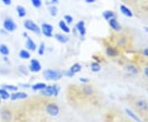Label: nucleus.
I'll return each mask as SVG.
<instances>
[{
	"instance_id": "obj_6",
	"label": "nucleus",
	"mask_w": 148,
	"mask_h": 122,
	"mask_svg": "<svg viewBox=\"0 0 148 122\" xmlns=\"http://www.w3.org/2000/svg\"><path fill=\"white\" fill-rule=\"evenodd\" d=\"M41 65H40V62L36 60V59H32L31 61V63H30V66H29V69L32 72H34V73H37L39 71L41 70Z\"/></svg>"
},
{
	"instance_id": "obj_43",
	"label": "nucleus",
	"mask_w": 148,
	"mask_h": 122,
	"mask_svg": "<svg viewBox=\"0 0 148 122\" xmlns=\"http://www.w3.org/2000/svg\"><path fill=\"white\" fill-rule=\"evenodd\" d=\"M0 103H1V98H0Z\"/></svg>"
},
{
	"instance_id": "obj_12",
	"label": "nucleus",
	"mask_w": 148,
	"mask_h": 122,
	"mask_svg": "<svg viewBox=\"0 0 148 122\" xmlns=\"http://www.w3.org/2000/svg\"><path fill=\"white\" fill-rule=\"evenodd\" d=\"M26 46H27V48L28 50H30V51H32V52H34V51H36V43L34 42V40L32 39V38L30 37H27V43H26Z\"/></svg>"
},
{
	"instance_id": "obj_40",
	"label": "nucleus",
	"mask_w": 148,
	"mask_h": 122,
	"mask_svg": "<svg viewBox=\"0 0 148 122\" xmlns=\"http://www.w3.org/2000/svg\"><path fill=\"white\" fill-rule=\"evenodd\" d=\"M66 75H67L68 76H69V77H72V76H73V75H74L73 74V73H72L71 71H70V70H69V71H68V72L66 73Z\"/></svg>"
},
{
	"instance_id": "obj_4",
	"label": "nucleus",
	"mask_w": 148,
	"mask_h": 122,
	"mask_svg": "<svg viewBox=\"0 0 148 122\" xmlns=\"http://www.w3.org/2000/svg\"><path fill=\"white\" fill-rule=\"evenodd\" d=\"M45 111L51 117H56L59 113V107L55 103H48L45 106Z\"/></svg>"
},
{
	"instance_id": "obj_29",
	"label": "nucleus",
	"mask_w": 148,
	"mask_h": 122,
	"mask_svg": "<svg viewBox=\"0 0 148 122\" xmlns=\"http://www.w3.org/2000/svg\"><path fill=\"white\" fill-rule=\"evenodd\" d=\"M83 93L86 95H91L93 94V89H92V88L90 86L86 85L83 88Z\"/></svg>"
},
{
	"instance_id": "obj_30",
	"label": "nucleus",
	"mask_w": 148,
	"mask_h": 122,
	"mask_svg": "<svg viewBox=\"0 0 148 122\" xmlns=\"http://www.w3.org/2000/svg\"><path fill=\"white\" fill-rule=\"evenodd\" d=\"M45 43H41L40 44L39 48H38V53H39V55L42 56L43 54L45 53Z\"/></svg>"
},
{
	"instance_id": "obj_9",
	"label": "nucleus",
	"mask_w": 148,
	"mask_h": 122,
	"mask_svg": "<svg viewBox=\"0 0 148 122\" xmlns=\"http://www.w3.org/2000/svg\"><path fill=\"white\" fill-rule=\"evenodd\" d=\"M119 10L121 12V13L123 15H124L127 17H132L133 16V13H132V10L130 8H128L127 6L122 4L119 7Z\"/></svg>"
},
{
	"instance_id": "obj_7",
	"label": "nucleus",
	"mask_w": 148,
	"mask_h": 122,
	"mask_svg": "<svg viewBox=\"0 0 148 122\" xmlns=\"http://www.w3.org/2000/svg\"><path fill=\"white\" fill-rule=\"evenodd\" d=\"M108 22H109V26H110V28L113 30H114L115 32H119L122 30L121 25L119 24V21H117L116 17L112 18L110 20H109Z\"/></svg>"
},
{
	"instance_id": "obj_16",
	"label": "nucleus",
	"mask_w": 148,
	"mask_h": 122,
	"mask_svg": "<svg viewBox=\"0 0 148 122\" xmlns=\"http://www.w3.org/2000/svg\"><path fill=\"white\" fill-rule=\"evenodd\" d=\"M126 70H127V72H129V73H131L132 75H137L139 72V70L138 69V67L136 66L132 65V64L127 65L126 66Z\"/></svg>"
},
{
	"instance_id": "obj_2",
	"label": "nucleus",
	"mask_w": 148,
	"mask_h": 122,
	"mask_svg": "<svg viewBox=\"0 0 148 122\" xmlns=\"http://www.w3.org/2000/svg\"><path fill=\"white\" fill-rule=\"evenodd\" d=\"M24 27L27 29V30L34 32L36 35H40L41 33L40 27L39 26L36 22H34V21L30 20V19L26 20V21H24Z\"/></svg>"
},
{
	"instance_id": "obj_18",
	"label": "nucleus",
	"mask_w": 148,
	"mask_h": 122,
	"mask_svg": "<svg viewBox=\"0 0 148 122\" xmlns=\"http://www.w3.org/2000/svg\"><path fill=\"white\" fill-rule=\"evenodd\" d=\"M19 57L21 59L27 60V59L31 58V53H29V51H27L26 49H21L19 53Z\"/></svg>"
},
{
	"instance_id": "obj_32",
	"label": "nucleus",
	"mask_w": 148,
	"mask_h": 122,
	"mask_svg": "<svg viewBox=\"0 0 148 122\" xmlns=\"http://www.w3.org/2000/svg\"><path fill=\"white\" fill-rule=\"evenodd\" d=\"M31 1H32V5L36 8H39L42 6V1L41 0H31Z\"/></svg>"
},
{
	"instance_id": "obj_24",
	"label": "nucleus",
	"mask_w": 148,
	"mask_h": 122,
	"mask_svg": "<svg viewBox=\"0 0 148 122\" xmlns=\"http://www.w3.org/2000/svg\"><path fill=\"white\" fill-rule=\"evenodd\" d=\"M127 43V39L125 36H121V37H119L117 39V44H118V46H119V47L126 46Z\"/></svg>"
},
{
	"instance_id": "obj_33",
	"label": "nucleus",
	"mask_w": 148,
	"mask_h": 122,
	"mask_svg": "<svg viewBox=\"0 0 148 122\" xmlns=\"http://www.w3.org/2000/svg\"><path fill=\"white\" fill-rule=\"evenodd\" d=\"M64 21L67 24H71L73 21V17L71 16V15H65L64 16Z\"/></svg>"
},
{
	"instance_id": "obj_14",
	"label": "nucleus",
	"mask_w": 148,
	"mask_h": 122,
	"mask_svg": "<svg viewBox=\"0 0 148 122\" xmlns=\"http://www.w3.org/2000/svg\"><path fill=\"white\" fill-rule=\"evenodd\" d=\"M54 37H55L57 41H58L59 43H66L69 41V38L67 37L66 35H63V34L57 33V34H55Z\"/></svg>"
},
{
	"instance_id": "obj_19",
	"label": "nucleus",
	"mask_w": 148,
	"mask_h": 122,
	"mask_svg": "<svg viewBox=\"0 0 148 122\" xmlns=\"http://www.w3.org/2000/svg\"><path fill=\"white\" fill-rule=\"evenodd\" d=\"M81 70H82V66H81L79 63H75L71 66V68H70L69 70H70L73 74L75 75L77 74V73H78V72H80Z\"/></svg>"
},
{
	"instance_id": "obj_28",
	"label": "nucleus",
	"mask_w": 148,
	"mask_h": 122,
	"mask_svg": "<svg viewBox=\"0 0 148 122\" xmlns=\"http://www.w3.org/2000/svg\"><path fill=\"white\" fill-rule=\"evenodd\" d=\"M137 105H138L140 108H142V109H147L148 108V104L147 102L145 101V100H139V101L137 102Z\"/></svg>"
},
{
	"instance_id": "obj_34",
	"label": "nucleus",
	"mask_w": 148,
	"mask_h": 122,
	"mask_svg": "<svg viewBox=\"0 0 148 122\" xmlns=\"http://www.w3.org/2000/svg\"><path fill=\"white\" fill-rule=\"evenodd\" d=\"M53 92H54V95L53 96H58V92H59V88H58L57 85H53Z\"/></svg>"
},
{
	"instance_id": "obj_20",
	"label": "nucleus",
	"mask_w": 148,
	"mask_h": 122,
	"mask_svg": "<svg viewBox=\"0 0 148 122\" xmlns=\"http://www.w3.org/2000/svg\"><path fill=\"white\" fill-rule=\"evenodd\" d=\"M16 10V12H17V15H18L19 17H24V16L27 15V11H26V9L22 6H17Z\"/></svg>"
},
{
	"instance_id": "obj_10",
	"label": "nucleus",
	"mask_w": 148,
	"mask_h": 122,
	"mask_svg": "<svg viewBox=\"0 0 148 122\" xmlns=\"http://www.w3.org/2000/svg\"><path fill=\"white\" fill-rule=\"evenodd\" d=\"M106 53L107 56H109L110 58H114V57H117L119 55V51L117 50L116 48H114L113 46H108L106 48Z\"/></svg>"
},
{
	"instance_id": "obj_5",
	"label": "nucleus",
	"mask_w": 148,
	"mask_h": 122,
	"mask_svg": "<svg viewBox=\"0 0 148 122\" xmlns=\"http://www.w3.org/2000/svg\"><path fill=\"white\" fill-rule=\"evenodd\" d=\"M3 26L4 30L8 32H13L14 30H16V23L10 18H6L3 21Z\"/></svg>"
},
{
	"instance_id": "obj_26",
	"label": "nucleus",
	"mask_w": 148,
	"mask_h": 122,
	"mask_svg": "<svg viewBox=\"0 0 148 122\" xmlns=\"http://www.w3.org/2000/svg\"><path fill=\"white\" fill-rule=\"evenodd\" d=\"M3 89H5L6 90L8 91H12V92H16L17 89H18V88L15 86V85H4L2 86Z\"/></svg>"
},
{
	"instance_id": "obj_37",
	"label": "nucleus",
	"mask_w": 148,
	"mask_h": 122,
	"mask_svg": "<svg viewBox=\"0 0 148 122\" xmlns=\"http://www.w3.org/2000/svg\"><path fill=\"white\" fill-rule=\"evenodd\" d=\"M2 2L5 4V5H10L12 3V0H2Z\"/></svg>"
},
{
	"instance_id": "obj_22",
	"label": "nucleus",
	"mask_w": 148,
	"mask_h": 122,
	"mask_svg": "<svg viewBox=\"0 0 148 122\" xmlns=\"http://www.w3.org/2000/svg\"><path fill=\"white\" fill-rule=\"evenodd\" d=\"M46 86H47V85H45V83H36V84L32 85V89L35 91L42 90V89H44Z\"/></svg>"
},
{
	"instance_id": "obj_36",
	"label": "nucleus",
	"mask_w": 148,
	"mask_h": 122,
	"mask_svg": "<svg viewBox=\"0 0 148 122\" xmlns=\"http://www.w3.org/2000/svg\"><path fill=\"white\" fill-rule=\"evenodd\" d=\"M19 70H21V72H22L23 74H25V75L28 74V73H27V69H26V67H24L23 66H20V67H19Z\"/></svg>"
},
{
	"instance_id": "obj_35",
	"label": "nucleus",
	"mask_w": 148,
	"mask_h": 122,
	"mask_svg": "<svg viewBox=\"0 0 148 122\" xmlns=\"http://www.w3.org/2000/svg\"><path fill=\"white\" fill-rule=\"evenodd\" d=\"M142 54H143L144 57L148 58V46L147 47H146L145 48H143V51H142Z\"/></svg>"
},
{
	"instance_id": "obj_39",
	"label": "nucleus",
	"mask_w": 148,
	"mask_h": 122,
	"mask_svg": "<svg viewBox=\"0 0 148 122\" xmlns=\"http://www.w3.org/2000/svg\"><path fill=\"white\" fill-rule=\"evenodd\" d=\"M144 74H145V75L148 78V66H146V67L144 68Z\"/></svg>"
},
{
	"instance_id": "obj_31",
	"label": "nucleus",
	"mask_w": 148,
	"mask_h": 122,
	"mask_svg": "<svg viewBox=\"0 0 148 122\" xmlns=\"http://www.w3.org/2000/svg\"><path fill=\"white\" fill-rule=\"evenodd\" d=\"M49 12H50V14H51V16H55L57 15V13H58V8H57V7L56 6H51L50 7H49Z\"/></svg>"
},
{
	"instance_id": "obj_41",
	"label": "nucleus",
	"mask_w": 148,
	"mask_h": 122,
	"mask_svg": "<svg viewBox=\"0 0 148 122\" xmlns=\"http://www.w3.org/2000/svg\"><path fill=\"white\" fill-rule=\"evenodd\" d=\"M85 2L87 3H95V0H85Z\"/></svg>"
},
{
	"instance_id": "obj_21",
	"label": "nucleus",
	"mask_w": 148,
	"mask_h": 122,
	"mask_svg": "<svg viewBox=\"0 0 148 122\" xmlns=\"http://www.w3.org/2000/svg\"><path fill=\"white\" fill-rule=\"evenodd\" d=\"M0 53L2 55H3L4 57H7L9 55L10 51H9V48H8V46L5 44H1L0 45Z\"/></svg>"
},
{
	"instance_id": "obj_25",
	"label": "nucleus",
	"mask_w": 148,
	"mask_h": 122,
	"mask_svg": "<svg viewBox=\"0 0 148 122\" xmlns=\"http://www.w3.org/2000/svg\"><path fill=\"white\" fill-rule=\"evenodd\" d=\"M90 69L93 72H99L101 69V66L98 62H92L90 64Z\"/></svg>"
},
{
	"instance_id": "obj_27",
	"label": "nucleus",
	"mask_w": 148,
	"mask_h": 122,
	"mask_svg": "<svg viewBox=\"0 0 148 122\" xmlns=\"http://www.w3.org/2000/svg\"><path fill=\"white\" fill-rule=\"evenodd\" d=\"M125 111H126V113H127V115H128L129 117H131L132 119H133V120H134L135 121H136V122H142V121H141V120H140V119H139V118H138V117H137V116H136V115H135V114H134V113H133L132 111H130L129 109H126Z\"/></svg>"
},
{
	"instance_id": "obj_8",
	"label": "nucleus",
	"mask_w": 148,
	"mask_h": 122,
	"mask_svg": "<svg viewBox=\"0 0 148 122\" xmlns=\"http://www.w3.org/2000/svg\"><path fill=\"white\" fill-rule=\"evenodd\" d=\"M27 97H28L27 94L24 92H15L10 95L11 99L12 101L18 100V99H25V98H27Z\"/></svg>"
},
{
	"instance_id": "obj_1",
	"label": "nucleus",
	"mask_w": 148,
	"mask_h": 122,
	"mask_svg": "<svg viewBox=\"0 0 148 122\" xmlns=\"http://www.w3.org/2000/svg\"><path fill=\"white\" fill-rule=\"evenodd\" d=\"M43 76L45 77V79H46L47 80H59L62 79L63 77V74L61 72H59L58 70L52 69H48L45 70L43 73Z\"/></svg>"
},
{
	"instance_id": "obj_23",
	"label": "nucleus",
	"mask_w": 148,
	"mask_h": 122,
	"mask_svg": "<svg viewBox=\"0 0 148 122\" xmlns=\"http://www.w3.org/2000/svg\"><path fill=\"white\" fill-rule=\"evenodd\" d=\"M0 98H1V99L7 100V99H8L10 98V94L8 92V90H6L5 89H3V88H2L0 89Z\"/></svg>"
},
{
	"instance_id": "obj_3",
	"label": "nucleus",
	"mask_w": 148,
	"mask_h": 122,
	"mask_svg": "<svg viewBox=\"0 0 148 122\" xmlns=\"http://www.w3.org/2000/svg\"><path fill=\"white\" fill-rule=\"evenodd\" d=\"M40 30H41V33L45 37L50 38L53 36V27L52 25L49 23H43L40 27Z\"/></svg>"
},
{
	"instance_id": "obj_13",
	"label": "nucleus",
	"mask_w": 148,
	"mask_h": 122,
	"mask_svg": "<svg viewBox=\"0 0 148 122\" xmlns=\"http://www.w3.org/2000/svg\"><path fill=\"white\" fill-rule=\"evenodd\" d=\"M40 94L42 95L45 97H52L54 95V92H53V86H46L44 89L41 90Z\"/></svg>"
},
{
	"instance_id": "obj_38",
	"label": "nucleus",
	"mask_w": 148,
	"mask_h": 122,
	"mask_svg": "<svg viewBox=\"0 0 148 122\" xmlns=\"http://www.w3.org/2000/svg\"><path fill=\"white\" fill-rule=\"evenodd\" d=\"M79 80L82 83H88L89 82V79H87V78H80Z\"/></svg>"
},
{
	"instance_id": "obj_15",
	"label": "nucleus",
	"mask_w": 148,
	"mask_h": 122,
	"mask_svg": "<svg viewBox=\"0 0 148 122\" xmlns=\"http://www.w3.org/2000/svg\"><path fill=\"white\" fill-rule=\"evenodd\" d=\"M58 26L60 28V30L66 34H69L70 32V28H69V25L65 22L64 21H60L58 23Z\"/></svg>"
},
{
	"instance_id": "obj_42",
	"label": "nucleus",
	"mask_w": 148,
	"mask_h": 122,
	"mask_svg": "<svg viewBox=\"0 0 148 122\" xmlns=\"http://www.w3.org/2000/svg\"><path fill=\"white\" fill-rule=\"evenodd\" d=\"M58 0H51V3L52 4H56V3H58Z\"/></svg>"
},
{
	"instance_id": "obj_11",
	"label": "nucleus",
	"mask_w": 148,
	"mask_h": 122,
	"mask_svg": "<svg viewBox=\"0 0 148 122\" xmlns=\"http://www.w3.org/2000/svg\"><path fill=\"white\" fill-rule=\"evenodd\" d=\"M76 28L77 30V31L79 32L80 35L81 36H84L86 33V27H85V23L83 21H80L77 23L76 25Z\"/></svg>"
},
{
	"instance_id": "obj_17",
	"label": "nucleus",
	"mask_w": 148,
	"mask_h": 122,
	"mask_svg": "<svg viewBox=\"0 0 148 122\" xmlns=\"http://www.w3.org/2000/svg\"><path fill=\"white\" fill-rule=\"evenodd\" d=\"M102 16H103V17L106 19V21H109V20H110L112 18H114L115 17V13L113 11L106 10L103 12Z\"/></svg>"
}]
</instances>
